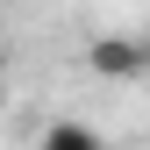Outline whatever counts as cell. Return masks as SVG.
<instances>
[{"label":"cell","mask_w":150,"mask_h":150,"mask_svg":"<svg viewBox=\"0 0 150 150\" xmlns=\"http://www.w3.org/2000/svg\"><path fill=\"white\" fill-rule=\"evenodd\" d=\"M86 71L93 79H150V36L136 29H107L86 43Z\"/></svg>","instance_id":"6da1fadb"},{"label":"cell","mask_w":150,"mask_h":150,"mask_svg":"<svg viewBox=\"0 0 150 150\" xmlns=\"http://www.w3.org/2000/svg\"><path fill=\"white\" fill-rule=\"evenodd\" d=\"M36 150H107V143H100L93 122H71V115H64V122H50L43 136H36Z\"/></svg>","instance_id":"7a4b0ae2"}]
</instances>
